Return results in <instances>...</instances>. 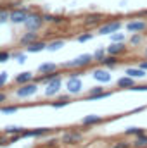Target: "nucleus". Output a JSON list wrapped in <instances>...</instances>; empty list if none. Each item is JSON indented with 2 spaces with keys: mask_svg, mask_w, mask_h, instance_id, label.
I'll list each match as a JSON object with an SVG mask.
<instances>
[{
  "mask_svg": "<svg viewBox=\"0 0 147 148\" xmlns=\"http://www.w3.org/2000/svg\"><path fill=\"white\" fill-rule=\"evenodd\" d=\"M92 62H95L92 53H81V55L74 57L73 60L62 62L61 67H62V69H85V67H88Z\"/></svg>",
  "mask_w": 147,
  "mask_h": 148,
  "instance_id": "nucleus-1",
  "label": "nucleus"
},
{
  "mask_svg": "<svg viewBox=\"0 0 147 148\" xmlns=\"http://www.w3.org/2000/svg\"><path fill=\"white\" fill-rule=\"evenodd\" d=\"M45 21H43V14H38V12H30L28 19L24 21V28L28 31H40L43 28Z\"/></svg>",
  "mask_w": 147,
  "mask_h": 148,
  "instance_id": "nucleus-2",
  "label": "nucleus"
},
{
  "mask_svg": "<svg viewBox=\"0 0 147 148\" xmlns=\"http://www.w3.org/2000/svg\"><path fill=\"white\" fill-rule=\"evenodd\" d=\"M38 91V83L37 81H30V83H24V84H19V88L16 90V97L19 98H28L31 95H37Z\"/></svg>",
  "mask_w": 147,
  "mask_h": 148,
  "instance_id": "nucleus-3",
  "label": "nucleus"
},
{
  "mask_svg": "<svg viewBox=\"0 0 147 148\" xmlns=\"http://www.w3.org/2000/svg\"><path fill=\"white\" fill-rule=\"evenodd\" d=\"M30 16V9L28 7H16L10 9V23L12 24H24V21Z\"/></svg>",
  "mask_w": 147,
  "mask_h": 148,
  "instance_id": "nucleus-4",
  "label": "nucleus"
},
{
  "mask_svg": "<svg viewBox=\"0 0 147 148\" xmlns=\"http://www.w3.org/2000/svg\"><path fill=\"white\" fill-rule=\"evenodd\" d=\"M123 28V23L121 21H106V23H102L101 26H99V29H97V33L99 35H112V33H116V31H119Z\"/></svg>",
  "mask_w": 147,
  "mask_h": 148,
  "instance_id": "nucleus-5",
  "label": "nucleus"
},
{
  "mask_svg": "<svg viewBox=\"0 0 147 148\" xmlns=\"http://www.w3.org/2000/svg\"><path fill=\"white\" fill-rule=\"evenodd\" d=\"M61 88H62V79H61V76H59V77H55V79L45 83V95H47V97H55V95L61 91Z\"/></svg>",
  "mask_w": 147,
  "mask_h": 148,
  "instance_id": "nucleus-6",
  "label": "nucleus"
},
{
  "mask_svg": "<svg viewBox=\"0 0 147 148\" xmlns=\"http://www.w3.org/2000/svg\"><path fill=\"white\" fill-rule=\"evenodd\" d=\"M83 134L80 131H66L62 136H61V143L62 145H76L78 141H81Z\"/></svg>",
  "mask_w": 147,
  "mask_h": 148,
  "instance_id": "nucleus-7",
  "label": "nucleus"
},
{
  "mask_svg": "<svg viewBox=\"0 0 147 148\" xmlns=\"http://www.w3.org/2000/svg\"><path fill=\"white\" fill-rule=\"evenodd\" d=\"M81 88H83V83L80 77H68L66 81V90L69 95H80L81 93Z\"/></svg>",
  "mask_w": 147,
  "mask_h": 148,
  "instance_id": "nucleus-8",
  "label": "nucleus"
},
{
  "mask_svg": "<svg viewBox=\"0 0 147 148\" xmlns=\"http://www.w3.org/2000/svg\"><path fill=\"white\" fill-rule=\"evenodd\" d=\"M107 48V53L109 55H116V57H119V55H123L125 52H126V45L123 43V41H111L109 47H106Z\"/></svg>",
  "mask_w": 147,
  "mask_h": 148,
  "instance_id": "nucleus-9",
  "label": "nucleus"
},
{
  "mask_svg": "<svg viewBox=\"0 0 147 148\" xmlns=\"http://www.w3.org/2000/svg\"><path fill=\"white\" fill-rule=\"evenodd\" d=\"M54 129L52 127H37V129H26L23 133V138H40L45 134H50Z\"/></svg>",
  "mask_w": 147,
  "mask_h": 148,
  "instance_id": "nucleus-10",
  "label": "nucleus"
},
{
  "mask_svg": "<svg viewBox=\"0 0 147 148\" xmlns=\"http://www.w3.org/2000/svg\"><path fill=\"white\" fill-rule=\"evenodd\" d=\"M37 40H40V36H38V31H28L26 29V33H23L21 36H19V45H23V47H28V45H31L33 41H37Z\"/></svg>",
  "mask_w": 147,
  "mask_h": 148,
  "instance_id": "nucleus-11",
  "label": "nucleus"
},
{
  "mask_svg": "<svg viewBox=\"0 0 147 148\" xmlns=\"http://www.w3.org/2000/svg\"><path fill=\"white\" fill-rule=\"evenodd\" d=\"M92 77H94L95 81H99V83H109L111 73H109V69H106V67H99V69H95V71L92 73Z\"/></svg>",
  "mask_w": 147,
  "mask_h": 148,
  "instance_id": "nucleus-12",
  "label": "nucleus"
},
{
  "mask_svg": "<svg viewBox=\"0 0 147 148\" xmlns=\"http://www.w3.org/2000/svg\"><path fill=\"white\" fill-rule=\"evenodd\" d=\"M125 28L130 31V33H142L147 29V23L146 21H130L125 24Z\"/></svg>",
  "mask_w": 147,
  "mask_h": 148,
  "instance_id": "nucleus-13",
  "label": "nucleus"
},
{
  "mask_svg": "<svg viewBox=\"0 0 147 148\" xmlns=\"http://www.w3.org/2000/svg\"><path fill=\"white\" fill-rule=\"evenodd\" d=\"M137 83H135V79L132 77V76H121V77H118V81H116V86L118 88H121V90H130L132 86H135Z\"/></svg>",
  "mask_w": 147,
  "mask_h": 148,
  "instance_id": "nucleus-14",
  "label": "nucleus"
},
{
  "mask_svg": "<svg viewBox=\"0 0 147 148\" xmlns=\"http://www.w3.org/2000/svg\"><path fill=\"white\" fill-rule=\"evenodd\" d=\"M43 50H47V41H43V40H37V41H33L31 45L26 47L28 53H40Z\"/></svg>",
  "mask_w": 147,
  "mask_h": 148,
  "instance_id": "nucleus-15",
  "label": "nucleus"
},
{
  "mask_svg": "<svg viewBox=\"0 0 147 148\" xmlns=\"http://www.w3.org/2000/svg\"><path fill=\"white\" fill-rule=\"evenodd\" d=\"M102 21H104V16L102 14H88V16H85V19H83V24L85 26H94V24H102Z\"/></svg>",
  "mask_w": 147,
  "mask_h": 148,
  "instance_id": "nucleus-16",
  "label": "nucleus"
},
{
  "mask_svg": "<svg viewBox=\"0 0 147 148\" xmlns=\"http://www.w3.org/2000/svg\"><path fill=\"white\" fill-rule=\"evenodd\" d=\"M118 62H119V60H118V57H116V55H109V53H107V55H106L99 64H101V67L112 69V67H116V66H118Z\"/></svg>",
  "mask_w": 147,
  "mask_h": 148,
  "instance_id": "nucleus-17",
  "label": "nucleus"
},
{
  "mask_svg": "<svg viewBox=\"0 0 147 148\" xmlns=\"http://www.w3.org/2000/svg\"><path fill=\"white\" fill-rule=\"evenodd\" d=\"M125 74H126V76H132L133 79H142V77L147 76V71L142 69V67H128V69L125 71Z\"/></svg>",
  "mask_w": 147,
  "mask_h": 148,
  "instance_id": "nucleus-18",
  "label": "nucleus"
},
{
  "mask_svg": "<svg viewBox=\"0 0 147 148\" xmlns=\"http://www.w3.org/2000/svg\"><path fill=\"white\" fill-rule=\"evenodd\" d=\"M102 121H104L102 115L90 114V115H85V117L81 119V124H83V126H92V124H99V122H102Z\"/></svg>",
  "mask_w": 147,
  "mask_h": 148,
  "instance_id": "nucleus-19",
  "label": "nucleus"
},
{
  "mask_svg": "<svg viewBox=\"0 0 147 148\" xmlns=\"http://www.w3.org/2000/svg\"><path fill=\"white\" fill-rule=\"evenodd\" d=\"M59 71V66L54 62H45L42 66H38V74H49V73H55Z\"/></svg>",
  "mask_w": 147,
  "mask_h": 148,
  "instance_id": "nucleus-20",
  "label": "nucleus"
},
{
  "mask_svg": "<svg viewBox=\"0 0 147 148\" xmlns=\"http://www.w3.org/2000/svg\"><path fill=\"white\" fill-rule=\"evenodd\" d=\"M14 81L17 83V84H24V83H30V81H33V73H30V71H24V73H19L16 77H14Z\"/></svg>",
  "mask_w": 147,
  "mask_h": 148,
  "instance_id": "nucleus-21",
  "label": "nucleus"
},
{
  "mask_svg": "<svg viewBox=\"0 0 147 148\" xmlns=\"http://www.w3.org/2000/svg\"><path fill=\"white\" fill-rule=\"evenodd\" d=\"M26 131V127H23V126H5L3 127V133L7 134V136H14V134H23Z\"/></svg>",
  "mask_w": 147,
  "mask_h": 148,
  "instance_id": "nucleus-22",
  "label": "nucleus"
},
{
  "mask_svg": "<svg viewBox=\"0 0 147 148\" xmlns=\"http://www.w3.org/2000/svg\"><path fill=\"white\" fill-rule=\"evenodd\" d=\"M43 21L49 24H62L64 17L62 16H54V14H43Z\"/></svg>",
  "mask_w": 147,
  "mask_h": 148,
  "instance_id": "nucleus-23",
  "label": "nucleus"
},
{
  "mask_svg": "<svg viewBox=\"0 0 147 148\" xmlns=\"http://www.w3.org/2000/svg\"><path fill=\"white\" fill-rule=\"evenodd\" d=\"M132 147L133 148H146L147 147V134H139V136H135V140L132 141Z\"/></svg>",
  "mask_w": 147,
  "mask_h": 148,
  "instance_id": "nucleus-24",
  "label": "nucleus"
},
{
  "mask_svg": "<svg viewBox=\"0 0 147 148\" xmlns=\"http://www.w3.org/2000/svg\"><path fill=\"white\" fill-rule=\"evenodd\" d=\"M64 45H66L64 40H54V41H49V43H47V50H49V52H57V50H61Z\"/></svg>",
  "mask_w": 147,
  "mask_h": 148,
  "instance_id": "nucleus-25",
  "label": "nucleus"
},
{
  "mask_svg": "<svg viewBox=\"0 0 147 148\" xmlns=\"http://www.w3.org/2000/svg\"><path fill=\"white\" fill-rule=\"evenodd\" d=\"M61 74L57 73H49V74H40L38 76V79H37V83H49V81H52V79H55V77H59Z\"/></svg>",
  "mask_w": 147,
  "mask_h": 148,
  "instance_id": "nucleus-26",
  "label": "nucleus"
},
{
  "mask_svg": "<svg viewBox=\"0 0 147 148\" xmlns=\"http://www.w3.org/2000/svg\"><path fill=\"white\" fill-rule=\"evenodd\" d=\"M111 95V91H101V93H94V95H87V100H104V98H109Z\"/></svg>",
  "mask_w": 147,
  "mask_h": 148,
  "instance_id": "nucleus-27",
  "label": "nucleus"
},
{
  "mask_svg": "<svg viewBox=\"0 0 147 148\" xmlns=\"http://www.w3.org/2000/svg\"><path fill=\"white\" fill-rule=\"evenodd\" d=\"M144 41V35L142 33H132V36L128 40V43L132 45V47H137V45H140Z\"/></svg>",
  "mask_w": 147,
  "mask_h": 148,
  "instance_id": "nucleus-28",
  "label": "nucleus"
},
{
  "mask_svg": "<svg viewBox=\"0 0 147 148\" xmlns=\"http://www.w3.org/2000/svg\"><path fill=\"white\" fill-rule=\"evenodd\" d=\"M92 55H94V60H95V62H101V60H102V59L107 55V48L101 47V48H97V50H95Z\"/></svg>",
  "mask_w": 147,
  "mask_h": 148,
  "instance_id": "nucleus-29",
  "label": "nucleus"
},
{
  "mask_svg": "<svg viewBox=\"0 0 147 148\" xmlns=\"http://www.w3.org/2000/svg\"><path fill=\"white\" fill-rule=\"evenodd\" d=\"M69 103H71V102H69V97H62L61 100L52 102L50 107H52V109H61V107H66V105H69Z\"/></svg>",
  "mask_w": 147,
  "mask_h": 148,
  "instance_id": "nucleus-30",
  "label": "nucleus"
},
{
  "mask_svg": "<svg viewBox=\"0 0 147 148\" xmlns=\"http://www.w3.org/2000/svg\"><path fill=\"white\" fill-rule=\"evenodd\" d=\"M144 133H146V131H144L142 127H135V126H133V127L130 126V127L125 129V134H126V136H139V134H144Z\"/></svg>",
  "mask_w": 147,
  "mask_h": 148,
  "instance_id": "nucleus-31",
  "label": "nucleus"
},
{
  "mask_svg": "<svg viewBox=\"0 0 147 148\" xmlns=\"http://www.w3.org/2000/svg\"><path fill=\"white\" fill-rule=\"evenodd\" d=\"M7 21H10V10H7V9H0V24H5Z\"/></svg>",
  "mask_w": 147,
  "mask_h": 148,
  "instance_id": "nucleus-32",
  "label": "nucleus"
},
{
  "mask_svg": "<svg viewBox=\"0 0 147 148\" xmlns=\"http://www.w3.org/2000/svg\"><path fill=\"white\" fill-rule=\"evenodd\" d=\"M10 57H12V59H16L19 64H24V62H26V53H23V52H12V53H10Z\"/></svg>",
  "mask_w": 147,
  "mask_h": 148,
  "instance_id": "nucleus-33",
  "label": "nucleus"
},
{
  "mask_svg": "<svg viewBox=\"0 0 147 148\" xmlns=\"http://www.w3.org/2000/svg\"><path fill=\"white\" fill-rule=\"evenodd\" d=\"M92 38H94V35L87 31V33H83V35H78V36H76V41H78V43H85V41H90Z\"/></svg>",
  "mask_w": 147,
  "mask_h": 148,
  "instance_id": "nucleus-34",
  "label": "nucleus"
},
{
  "mask_svg": "<svg viewBox=\"0 0 147 148\" xmlns=\"http://www.w3.org/2000/svg\"><path fill=\"white\" fill-rule=\"evenodd\" d=\"M12 57H10V52H7V50H0V64H3V62H9Z\"/></svg>",
  "mask_w": 147,
  "mask_h": 148,
  "instance_id": "nucleus-35",
  "label": "nucleus"
},
{
  "mask_svg": "<svg viewBox=\"0 0 147 148\" xmlns=\"http://www.w3.org/2000/svg\"><path fill=\"white\" fill-rule=\"evenodd\" d=\"M19 110V107H0V112L2 114H16V112Z\"/></svg>",
  "mask_w": 147,
  "mask_h": 148,
  "instance_id": "nucleus-36",
  "label": "nucleus"
},
{
  "mask_svg": "<svg viewBox=\"0 0 147 148\" xmlns=\"http://www.w3.org/2000/svg\"><path fill=\"white\" fill-rule=\"evenodd\" d=\"M7 81H9V74H7V71L0 73V88H3V86L7 84Z\"/></svg>",
  "mask_w": 147,
  "mask_h": 148,
  "instance_id": "nucleus-37",
  "label": "nucleus"
},
{
  "mask_svg": "<svg viewBox=\"0 0 147 148\" xmlns=\"http://www.w3.org/2000/svg\"><path fill=\"white\" fill-rule=\"evenodd\" d=\"M111 40H112V41H125V35L119 33V31H116V33L111 35Z\"/></svg>",
  "mask_w": 147,
  "mask_h": 148,
  "instance_id": "nucleus-38",
  "label": "nucleus"
},
{
  "mask_svg": "<svg viewBox=\"0 0 147 148\" xmlns=\"http://www.w3.org/2000/svg\"><path fill=\"white\" fill-rule=\"evenodd\" d=\"M112 148H132V143H128V141H118V143H114Z\"/></svg>",
  "mask_w": 147,
  "mask_h": 148,
  "instance_id": "nucleus-39",
  "label": "nucleus"
},
{
  "mask_svg": "<svg viewBox=\"0 0 147 148\" xmlns=\"http://www.w3.org/2000/svg\"><path fill=\"white\" fill-rule=\"evenodd\" d=\"M130 91H147V84H135L130 88Z\"/></svg>",
  "mask_w": 147,
  "mask_h": 148,
  "instance_id": "nucleus-40",
  "label": "nucleus"
},
{
  "mask_svg": "<svg viewBox=\"0 0 147 148\" xmlns=\"http://www.w3.org/2000/svg\"><path fill=\"white\" fill-rule=\"evenodd\" d=\"M101 91H104V86H92L87 95H94V93H101Z\"/></svg>",
  "mask_w": 147,
  "mask_h": 148,
  "instance_id": "nucleus-41",
  "label": "nucleus"
},
{
  "mask_svg": "<svg viewBox=\"0 0 147 148\" xmlns=\"http://www.w3.org/2000/svg\"><path fill=\"white\" fill-rule=\"evenodd\" d=\"M5 102H7V93L5 91H0V105L5 103Z\"/></svg>",
  "mask_w": 147,
  "mask_h": 148,
  "instance_id": "nucleus-42",
  "label": "nucleus"
},
{
  "mask_svg": "<svg viewBox=\"0 0 147 148\" xmlns=\"http://www.w3.org/2000/svg\"><path fill=\"white\" fill-rule=\"evenodd\" d=\"M3 145H10V141H9V138L0 136V147H3Z\"/></svg>",
  "mask_w": 147,
  "mask_h": 148,
  "instance_id": "nucleus-43",
  "label": "nucleus"
},
{
  "mask_svg": "<svg viewBox=\"0 0 147 148\" xmlns=\"http://www.w3.org/2000/svg\"><path fill=\"white\" fill-rule=\"evenodd\" d=\"M55 143H57V140H49V141H47V147H54Z\"/></svg>",
  "mask_w": 147,
  "mask_h": 148,
  "instance_id": "nucleus-44",
  "label": "nucleus"
},
{
  "mask_svg": "<svg viewBox=\"0 0 147 148\" xmlns=\"http://www.w3.org/2000/svg\"><path fill=\"white\" fill-rule=\"evenodd\" d=\"M139 67H142V69H146V71H147V60H142V62H140V66H139Z\"/></svg>",
  "mask_w": 147,
  "mask_h": 148,
  "instance_id": "nucleus-45",
  "label": "nucleus"
},
{
  "mask_svg": "<svg viewBox=\"0 0 147 148\" xmlns=\"http://www.w3.org/2000/svg\"><path fill=\"white\" fill-rule=\"evenodd\" d=\"M144 57H146V59H147V47H146V48H144Z\"/></svg>",
  "mask_w": 147,
  "mask_h": 148,
  "instance_id": "nucleus-46",
  "label": "nucleus"
},
{
  "mask_svg": "<svg viewBox=\"0 0 147 148\" xmlns=\"http://www.w3.org/2000/svg\"><path fill=\"white\" fill-rule=\"evenodd\" d=\"M144 16H146V17H147V10H146V12H144Z\"/></svg>",
  "mask_w": 147,
  "mask_h": 148,
  "instance_id": "nucleus-47",
  "label": "nucleus"
},
{
  "mask_svg": "<svg viewBox=\"0 0 147 148\" xmlns=\"http://www.w3.org/2000/svg\"><path fill=\"white\" fill-rule=\"evenodd\" d=\"M0 9H2V3H0Z\"/></svg>",
  "mask_w": 147,
  "mask_h": 148,
  "instance_id": "nucleus-48",
  "label": "nucleus"
}]
</instances>
